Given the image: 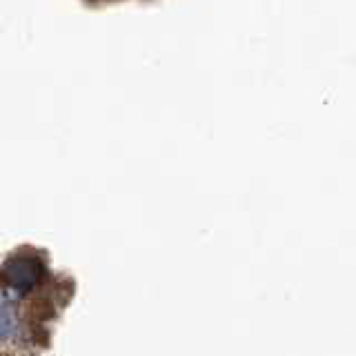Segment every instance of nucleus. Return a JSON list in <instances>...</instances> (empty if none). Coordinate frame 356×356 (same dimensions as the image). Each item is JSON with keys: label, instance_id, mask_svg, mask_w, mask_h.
<instances>
[{"label": "nucleus", "instance_id": "2", "mask_svg": "<svg viewBox=\"0 0 356 356\" xmlns=\"http://www.w3.org/2000/svg\"><path fill=\"white\" fill-rule=\"evenodd\" d=\"M14 325H16V316H14V312H11V307L0 305V337H7V334L14 330Z\"/></svg>", "mask_w": 356, "mask_h": 356}, {"label": "nucleus", "instance_id": "1", "mask_svg": "<svg viewBox=\"0 0 356 356\" xmlns=\"http://www.w3.org/2000/svg\"><path fill=\"white\" fill-rule=\"evenodd\" d=\"M7 276L14 287L18 289H29L38 283L40 278V267L29 261V259H18L7 267Z\"/></svg>", "mask_w": 356, "mask_h": 356}]
</instances>
